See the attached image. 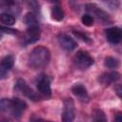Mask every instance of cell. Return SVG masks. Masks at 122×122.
Returning a JSON list of instances; mask_svg holds the SVG:
<instances>
[{"label":"cell","instance_id":"6da1fadb","mask_svg":"<svg viewBox=\"0 0 122 122\" xmlns=\"http://www.w3.org/2000/svg\"><path fill=\"white\" fill-rule=\"evenodd\" d=\"M27 107V103L17 97L0 99V112L15 119H19L22 116Z\"/></svg>","mask_w":122,"mask_h":122},{"label":"cell","instance_id":"7a4b0ae2","mask_svg":"<svg viewBox=\"0 0 122 122\" xmlns=\"http://www.w3.org/2000/svg\"><path fill=\"white\" fill-rule=\"evenodd\" d=\"M51 61V51L44 46L35 47L29 54L28 64L33 70L45 68Z\"/></svg>","mask_w":122,"mask_h":122},{"label":"cell","instance_id":"3957f363","mask_svg":"<svg viewBox=\"0 0 122 122\" xmlns=\"http://www.w3.org/2000/svg\"><path fill=\"white\" fill-rule=\"evenodd\" d=\"M85 10L88 12V14H90L93 17V19L96 18L98 21H100L104 25H109L112 22V19L110 16V14L94 3L86 4L85 5Z\"/></svg>","mask_w":122,"mask_h":122},{"label":"cell","instance_id":"277c9868","mask_svg":"<svg viewBox=\"0 0 122 122\" xmlns=\"http://www.w3.org/2000/svg\"><path fill=\"white\" fill-rule=\"evenodd\" d=\"M14 91L19 92V93H21L22 95L26 96L27 98H29L31 101H39V100L42 99V96L38 92H34L28 85V83L24 79H22V78L17 79V81L15 82V84H14Z\"/></svg>","mask_w":122,"mask_h":122},{"label":"cell","instance_id":"5b68a950","mask_svg":"<svg viewBox=\"0 0 122 122\" xmlns=\"http://www.w3.org/2000/svg\"><path fill=\"white\" fill-rule=\"evenodd\" d=\"M94 63L93 57L84 50H80L76 52V54L73 57V64L75 68H77L80 71H84L89 69L91 66H92Z\"/></svg>","mask_w":122,"mask_h":122},{"label":"cell","instance_id":"8992f818","mask_svg":"<svg viewBox=\"0 0 122 122\" xmlns=\"http://www.w3.org/2000/svg\"><path fill=\"white\" fill-rule=\"evenodd\" d=\"M51 77L45 73L37 76L36 79V89L37 92L43 97H50L51 95Z\"/></svg>","mask_w":122,"mask_h":122},{"label":"cell","instance_id":"52a82bcc","mask_svg":"<svg viewBox=\"0 0 122 122\" xmlns=\"http://www.w3.org/2000/svg\"><path fill=\"white\" fill-rule=\"evenodd\" d=\"M40 36H41V29H40L39 24L27 26L26 32L22 39V44L24 46L34 44L40 39Z\"/></svg>","mask_w":122,"mask_h":122},{"label":"cell","instance_id":"ba28073f","mask_svg":"<svg viewBox=\"0 0 122 122\" xmlns=\"http://www.w3.org/2000/svg\"><path fill=\"white\" fill-rule=\"evenodd\" d=\"M75 118L74 102L71 98H66L63 104L62 122H73Z\"/></svg>","mask_w":122,"mask_h":122},{"label":"cell","instance_id":"9c48e42d","mask_svg":"<svg viewBox=\"0 0 122 122\" xmlns=\"http://www.w3.org/2000/svg\"><path fill=\"white\" fill-rule=\"evenodd\" d=\"M59 46L66 51H72L77 47V42L67 33H60L57 36Z\"/></svg>","mask_w":122,"mask_h":122},{"label":"cell","instance_id":"30bf717a","mask_svg":"<svg viewBox=\"0 0 122 122\" xmlns=\"http://www.w3.org/2000/svg\"><path fill=\"white\" fill-rule=\"evenodd\" d=\"M14 56L13 55H6L0 61V79H6L8 77L9 71L14 65Z\"/></svg>","mask_w":122,"mask_h":122},{"label":"cell","instance_id":"8fae6325","mask_svg":"<svg viewBox=\"0 0 122 122\" xmlns=\"http://www.w3.org/2000/svg\"><path fill=\"white\" fill-rule=\"evenodd\" d=\"M105 35L107 40L111 44L115 45L121 41L122 31H121V29L118 27H111L105 30Z\"/></svg>","mask_w":122,"mask_h":122},{"label":"cell","instance_id":"7c38bea8","mask_svg":"<svg viewBox=\"0 0 122 122\" xmlns=\"http://www.w3.org/2000/svg\"><path fill=\"white\" fill-rule=\"evenodd\" d=\"M119 79H120V73L115 71L104 72L98 77V81L104 86H109L112 83H115Z\"/></svg>","mask_w":122,"mask_h":122},{"label":"cell","instance_id":"4fadbf2b","mask_svg":"<svg viewBox=\"0 0 122 122\" xmlns=\"http://www.w3.org/2000/svg\"><path fill=\"white\" fill-rule=\"evenodd\" d=\"M71 92L73 95H75L77 98H79L82 101L88 102L90 97L88 94V91L86 87L81 83H76L71 87Z\"/></svg>","mask_w":122,"mask_h":122},{"label":"cell","instance_id":"5bb4252c","mask_svg":"<svg viewBox=\"0 0 122 122\" xmlns=\"http://www.w3.org/2000/svg\"><path fill=\"white\" fill-rule=\"evenodd\" d=\"M0 22L6 27H11L15 24L16 18L14 17L13 14L5 11L0 13Z\"/></svg>","mask_w":122,"mask_h":122},{"label":"cell","instance_id":"9a60e30c","mask_svg":"<svg viewBox=\"0 0 122 122\" xmlns=\"http://www.w3.org/2000/svg\"><path fill=\"white\" fill-rule=\"evenodd\" d=\"M51 19L57 21V22H60L64 19L65 17V12H64V10L58 6V5H55L51 8Z\"/></svg>","mask_w":122,"mask_h":122},{"label":"cell","instance_id":"2e32d148","mask_svg":"<svg viewBox=\"0 0 122 122\" xmlns=\"http://www.w3.org/2000/svg\"><path fill=\"white\" fill-rule=\"evenodd\" d=\"M92 122H107V117L105 112L100 109L94 110L92 112Z\"/></svg>","mask_w":122,"mask_h":122},{"label":"cell","instance_id":"e0dca14e","mask_svg":"<svg viewBox=\"0 0 122 122\" xmlns=\"http://www.w3.org/2000/svg\"><path fill=\"white\" fill-rule=\"evenodd\" d=\"M104 66L108 69H117L119 66V61L115 57L108 56L104 59Z\"/></svg>","mask_w":122,"mask_h":122},{"label":"cell","instance_id":"ac0fdd59","mask_svg":"<svg viewBox=\"0 0 122 122\" xmlns=\"http://www.w3.org/2000/svg\"><path fill=\"white\" fill-rule=\"evenodd\" d=\"M72 33L76 36V38H79L80 40L84 41L85 43H90L92 41L91 37L87 33H85L83 31H80V30H72Z\"/></svg>","mask_w":122,"mask_h":122},{"label":"cell","instance_id":"d6986e66","mask_svg":"<svg viewBox=\"0 0 122 122\" xmlns=\"http://www.w3.org/2000/svg\"><path fill=\"white\" fill-rule=\"evenodd\" d=\"M81 21H82V23H83L85 26H87V27H92V26L93 25L94 19H93V17H92V15L86 13V14L82 15V17H81Z\"/></svg>","mask_w":122,"mask_h":122},{"label":"cell","instance_id":"ffe728a7","mask_svg":"<svg viewBox=\"0 0 122 122\" xmlns=\"http://www.w3.org/2000/svg\"><path fill=\"white\" fill-rule=\"evenodd\" d=\"M2 32L9 33V34H16L18 32V30L9 28V27H6V26H3V25H0V33H2Z\"/></svg>","mask_w":122,"mask_h":122},{"label":"cell","instance_id":"44dd1931","mask_svg":"<svg viewBox=\"0 0 122 122\" xmlns=\"http://www.w3.org/2000/svg\"><path fill=\"white\" fill-rule=\"evenodd\" d=\"M113 122H122V115H121V112H118V113L115 115Z\"/></svg>","mask_w":122,"mask_h":122},{"label":"cell","instance_id":"7402d4cb","mask_svg":"<svg viewBox=\"0 0 122 122\" xmlns=\"http://www.w3.org/2000/svg\"><path fill=\"white\" fill-rule=\"evenodd\" d=\"M31 122H51V121H49V120H45V119H42V118L35 117V118H31Z\"/></svg>","mask_w":122,"mask_h":122},{"label":"cell","instance_id":"603a6c76","mask_svg":"<svg viewBox=\"0 0 122 122\" xmlns=\"http://www.w3.org/2000/svg\"><path fill=\"white\" fill-rule=\"evenodd\" d=\"M116 93H117V95H118L119 97H121V86H120V85H118V86L116 87Z\"/></svg>","mask_w":122,"mask_h":122},{"label":"cell","instance_id":"cb8c5ba5","mask_svg":"<svg viewBox=\"0 0 122 122\" xmlns=\"http://www.w3.org/2000/svg\"><path fill=\"white\" fill-rule=\"evenodd\" d=\"M2 39V33H0V40Z\"/></svg>","mask_w":122,"mask_h":122},{"label":"cell","instance_id":"d4e9b609","mask_svg":"<svg viewBox=\"0 0 122 122\" xmlns=\"http://www.w3.org/2000/svg\"><path fill=\"white\" fill-rule=\"evenodd\" d=\"M0 122H7L6 120H0Z\"/></svg>","mask_w":122,"mask_h":122}]
</instances>
